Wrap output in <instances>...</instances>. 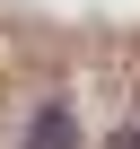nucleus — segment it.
<instances>
[{
	"label": "nucleus",
	"instance_id": "nucleus-2",
	"mask_svg": "<svg viewBox=\"0 0 140 149\" xmlns=\"http://www.w3.org/2000/svg\"><path fill=\"white\" fill-rule=\"evenodd\" d=\"M131 132H140V114H131Z\"/></svg>",
	"mask_w": 140,
	"mask_h": 149
},
{
	"label": "nucleus",
	"instance_id": "nucleus-1",
	"mask_svg": "<svg viewBox=\"0 0 140 149\" xmlns=\"http://www.w3.org/2000/svg\"><path fill=\"white\" fill-rule=\"evenodd\" d=\"M26 149H79V123H70V105H44L26 123Z\"/></svg>",
	"mask_w": 140,
	"mask_h": 149
}]
</instances>
